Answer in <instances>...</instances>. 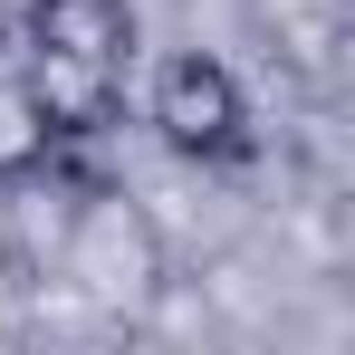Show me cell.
I'll use <instances>...</instances> for the list:
<instances>
[{
	"mask_svg": "<svg viewBox=\"0 0 355 355\" xmlns=\"http://www.w3.org/2000/svg\"><path fill=\"white\" fill-rule=\"evenodd\" d=\"M125 67H135V10L125 0H29L19 77H29L58 144H96L125 116Z\"/></svg>",
	"mask_w": 355,
	"mask_h": 355,
	"instance_id": "cell-1",
	"label": "cell"
},
{
	"mask_svg": "<svg viewBox=\"0 0 355 355\" xmlns=\"http://www.w3.org/2000/svg\"><path fill=\"white\" fill-rule=\"evenodd\" d=\"M49 269L87 297L96 317H144L164 279H173V250L164 221L125 192V182H58V221H49Z\"/></svg>",
	"mask_w": 355,
	"mask_h": 355,
	"instance_id": "cell-2",
	"label": "cell"
},
{
	"mask_svg": "<svg viewBox=\"0 0 355 355\" xmlns=\"http://www.w3.org/2000/svg\"><path fill=\"white\" fill-rule=\"evenodd\" d=\"M144 125H154L173 154H192V164H231V154H250V96H240L231 67L202 58V49H182V58L154 67Z\"/></svg>",
	"mask_w": 355,
	"mask_h": 355,
	"instance_id": "cell-3",
	"label": "cell"
},
{
	"mask_svg": "<svg viewBox=\"0 0 355 355\" xmlns=\"http://www.w3.org/2000/svg\"><path fill=\"white\" fill-rule=\"evenodd\" d=\"M49 164H58V135H49V116H39L29 77L0 67V192L29 182V173H49Z\"/></svg>",
	"mask_w": 355,
	"mask_h": 355,
	"instance_id": "cell-4",
	"label": "cell"
},
{
	"mask_svg": "<svg viewBox=\"0 0 355 355\" xmlns=\"http://www.w3.org/2000/svg\"><path fill=\"white\" fill-rule=\"evenodd\" d=\"M19 279V240H10V192H0V288Z\"/></svg>",
	"mask_w": 355,
	"mask_h": 355,
	"instance_id": "cell-5",
	"label": "cell"
}]
</instances>
